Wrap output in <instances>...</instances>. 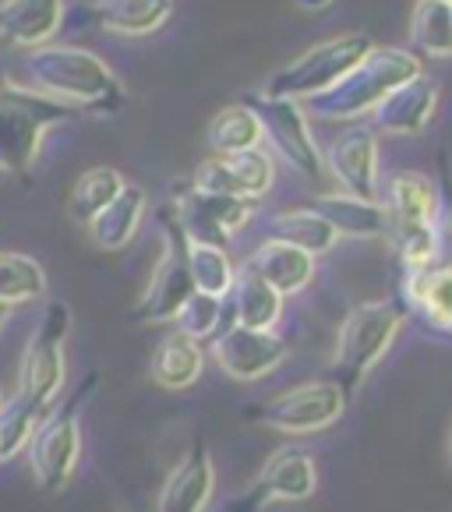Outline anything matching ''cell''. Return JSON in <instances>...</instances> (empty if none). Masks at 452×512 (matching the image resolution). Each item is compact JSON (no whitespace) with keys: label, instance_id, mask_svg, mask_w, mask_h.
Returning a JSON list of instances; mask_svg holds the SVG:
<instances>
[{"label":"cell","instance_id":"cell-1","mask_svg":"<svg viewBox=\"0 0 452 512\" xmlns=\"http://www.w3.org/2000/svg\"><path fill=\"white\" fill-rule=\"evenodd\" d=\"M29 78L39 92L71 110L113 113L124 106V85L103 64V57L82 46H39L29 53Z\"/></svg>","mask_w":452,"mask_h":512},{"label":"cell","instance_id":"cell-2","mask_svg":"<svg viewBox=\"0 0 452 512\" xmlns=\"http://www.w3.org/2000/svg\"><path fill=\"white\" fill-rule=\"evenodd\" d=\"M417 75H424L417 53L396 50V46H375L343 82L332 85L322 96L308 99V110L322 121H357L364 113H375L389 92L414 82Z\"/></svg>","mask_w":452,"mask_h":512},{"label":"cell","instance_id":"cell-3","mask_svg":"<svg viewBox=\"0 0 452 512\" xmlns=\"http://www.w3.org/2000/svg\"><path fill=\"white\" fill-rule=\"evenodd\" d=\"M71 117H75L71 106L0 75V170L18 177L29 174L46 131Z\"/></svg>","mask_w":452,"mask_h":512},{"label":"cell","instance_id":"cell-4","mask_svg":"<svg viewBox=\"0 0 452 512\" xmlns=\"http://www.w3.org/2000/svg\"><path fill=\"white\" fill-rule=\"evenodd\" d=\"M403 322H407V308H400V304L392 301L357 304L343 318V325H339L336 350H332V382L350 396L371 375V368L389 354Z\"/></svg>","mask_w":452,"mask_h":512},{"label":"cell","instance_id":"cell-5","mask_svg":"<svg viewBox=\"0 0 452 512\" xmlns=\"http://www.w3.org/2000/svg\"><path fill=\"white\" fill-rule=\"evenodd\" d=\"M371 50H375V43H371L364 32H347V36L325 39V43L304 50L297 61L283 64V68L262 85V96L308 103V99L322 96L332 85L343 82Z\"/></svg>","mask_w":452,"mask_h":512},{"label":"cell","instance_id":"cell-6","mask_svg":"<svg viewBox=\"0 0 452 512\" xmlns=\"http://www.w3.org/2000/svg\"><path fill=\"white\" fill-rule=\"evenodd\" d=\"M96 378L82 382L68 403L39 421V428L29 438V467L43 491H61L75 477V467L82 460V428H78V410L89 400Z\"/></svg>","mask_w":452,"mask_h":512},{"label":"cell","instance_id":"cell-7","mask_svg":"<svg viewBox=\"0 0 452 512\" xmlns=\"http://www.w3.org/2000/svg\"><path fill=\"white\" fill-rule=\"evenodd\" d=\"M71 329V308L68 304H50L43 318L32 329L29 343L22 354V371H18V396L53 410L64 385V339Z\"/></svg>","mask_w":452,"mask_h":512},{"label":"cell","instance_id":"cell-8","mask_svg":"<svg viewBox=\"0 0 452 512\" xmlns=\"http://www.w3.org/2000/svg\"><path fill=\"white\" fill-rule=\"evenodd\" d=\"M244 103L255 110L258 124H262V138H269V145L276 149L279 159H287L297 174L318 181L325 170L322 149L315 145V135L308 128V113L294 99H269V96H248Z\"/></svg>","mask_w":452,"mask_h":512},{"label":"cell","instance_id":"cell-9","mask_svg":"<svg viewBox=\"0 0 452 512\" xmlns=\"http://www.w3.org/2000/svg\"><path fill=\"white\" fill-rule=\"evenodd\" d=\"M343 410H347V392L339 389L332 378H325V382H304L287 392H279L269 403H262L255 414L258 421L276 431L311 435V431H322L329 424H336L343 417Z\"/></svg>","mask_w":452,"mask_h":512},{"label":"cell","instance_id":"cell-10","mask_svg":"<svg viewBox=\"0 0 452 512\" xmlns=\"http://www.w3.org/2000/svg\"><path fill=\"white\" fill-rule=\"evenodd\" d=\"M258 202L234 195H209V191H184L177 195L174 223L181 226V234L188 244H212V248H226V241L244 230L255 216Z\"/></svg>","mask_w":452,"mask_h":512},{"label":"cell","instance_id":"cell-11","mask_svg":"<svg viewBox=\"0 0 452 512\" xmlns=\"http://www.w3.org/2000/svg\"><path fill=\"white\" fill-rule=\"evenodd\" d=\"M195 294L188 272V241H184L181 226L170 219L166 226V248L159 255L156 269H152L149 287H145L142 301H138V318L142 322H170L181 315V308Z\"/></svg>","mask_w":452,"mask_h":512},{"label":"cell","instance_id":"cell-12","mask_svg":"<svg viewBox=\"0 0 452 512\" xmlns=\"http://www.w3.org/2000/svg\"><path fill=\"white\" fill-rule=\"evenodd\" d=\"M212 357L237 382H258V378L272 375L279 364L287 361V343H283L279 332L244 329V325L234 322L216 336Z\"/></svg>","mask_w":452,"mask_h":512},{"label":"cell","instance_id":"cell-13","mask_svg":"<svg viewBox=\"0 0 452 512\" xmlns=\"http://www.w3.org/2000/svg\"><path fill=\"white\" fill-rule=\"evenodd\" d=\"M329 174L339 181V188L347 195L368 198V202H382L378 198V131L368 124H350L332 138L329 152H325Z\"/></svg>","mask_w":452,"mask_h":512},{"label":"cell","instance_id":"cell-14","mask_svg":"<svg viewBox=\"0 0 452 512\" xmlns=\"http://www.w3.org/2000/svg\"><path fill=\"white\" fill-rule=\"evenodd\" d=\"M276 181V163L269 152L248 149L234 152V156H212L195 170V184L191 188L209 191V195H234V198H258L272 188Z\"/></svg>","mask_w":452,"mask_h":512},{"label":"cell","instance_id":"cell-15","mask_svg":"<svg viewBox=\"0 0 452 512\" xmlns=\"http://www.w3.org/2000/svg\"><path fill=\"white\" fill-rule=\"evenodd\" d=\"M438 96H442V89H438L435 78L417 75L414 82L400 85V89L389 92V96L378 103L375 131H382V135H396V138L421 135V131L431 124V117H435Z\"/></svg>","mask_w":452,"mask_h":512},{"label":"cell","instance_id":"cell-16","mask_svg":"<svg viewBox=\"0 0 452 512\" xmlns=\"http://www.w3.org/2000/svg\"><path fill=\"white\" fill-rule=\"evenodd\" d=\"M318 488V467L304 449H279L265 460L251 502H304Z\"/></svg>","mask_w":452,"mask_h":512},{"label":"cell","instance_id":"cell-17","mask_svg":"<svg viewBox=\"0 0 452 512\" xmlns=\"http://www.w3.org/2000/svg\"><path fill=\"white\" fill-rule=\"evenodd\" d=\"M212 491H216V467H212L209 449L198 442L170 470L163 491H159L156 512H205Z\"/></svg>","mask_w":452,"mask_h":512},{"label":"cell","instance_id":"cell-18","mask_svg":"<svg viewBox=\"0 0 452 512\" xmlns=\"http://www.w3.org/2000/svg\"><path fill=\"white\" fill-rule=\"evenodd\" d=\"M64 22V0H0V39L22 50L50 46Z\"/></svg>","mask_w":452,"mask_h":512},{"label":"cell","instance_id":"cell-19","mask_svg":"<svg viewBox=\"0 0 452 512\" xmlns=\"http://www.w3.org/2000/svg\"><path fill=\"white\" fill-rule=\"evenodd\" d=\"M403 304L414 311L428 329L452 336V262L403 276Z\"/></svg>","mask_w":452,"mask_h":512},{"label":"cell","instance_id":"cell-20","mask_svg":"<svg viewBox=\"0 0 452 512\" xmlns=\"http://www.w3.org/2000/svg\"><path fill=\"white\" fill-rule=\"evenodd\" d=\"M311 209L336 230L339 237H361V241H375V237H389V212L382 202H368V198L347 195H318Z\"/></svg>","mask_w":452,"mask_h":512},{"label":"cell","instance_id":"cell-21","mask_svg":"<svg viewBox=\"0 0 452 512\" xmlns=\"http://www.w3.org/2000/svg\"><path fill=\"white\" fill-rule=\"evenodd\" d=\"M248 265L279 297L301 294V290H308L311 279H315V258H311L308 251L294 248V244L276 241V237H269V241L248 258Z\"/></svg>","mask_w":452,"mask_h":512},{"label":"cell","instance_id":"cell-22","mask_svg":"<svg viewBox=\"0 0 452 512\" xmlns=\"http://www.w3.org/2000/svg\"><path fill=\"white\" fill-rule=\"evenodd\" d=\"M385 212H389V226H431L442 216V198L431 177L403 170L389 181L385 188Z\"/></svg>","mask_w":452,"mask_h":512},{"label":"cell","instance_id":"cell-23","mask_svg":"<svg viewBox=\"0 0 452 512\" xmlns=\"http://www.w3.org/2000/svg\"><path fill=\"white\" fill-rule=\"evenodd\" d=\"M202 368H205L202 343H195L184 332H170L166 339H159V347L152 350V361H149L152 382L170 392L191 389L202 378Z\"/></svg>","mask_w":452,"mask_h":512},{"label":"cell","instance_id":"cell-24","mask_svg":"<svg viewBox=\"0 0 452 512\" xmlns=\"http://www.w3.org/2000/svg\"><path fill=\"white\" fill-rule=\"evenodd\" d=\"M174 15V0H99L96 22L124 39H142L159 32Z\"/></svg>","mask_w":452,"mask_h":512},{"label":"cell","instance_id":"cell-25","mask_svg":"<svg viewBox=\"0 0 452 512\" xmlns=\"http://www.w3.org/2000/svg\"><path fill=\"white\" fill-rule=\"evenodd\" d=\"M145 216V191L128 184L103 212L89 223V237L99 251H121L135 241Z\"/></svg>","mask_w":452,"mask_h":512},{"label":"cell","instance_id":"cell-26","mask_svg":"<svg viewBox=\"0 0 452 512\" xmlns=\"http://www.w3.org/2000/svg\"><path fill=\"white\" fill-rule=\"evenodd\" d=\"M234 322L244 329H262V332H276L279 318H283V297L258 276L251 265H244L234 279Z\"/></svg>","mask_w":452,"mask_h":512},{"label":"cell","instance_id":"cell-27","mask_svg":"<svg viewBox=\"0 0 452 512\" xmlns=\"http://www.w3.org/2000/svg\"><path fill=\"white\" fill-rule=\"evenodd\" d=\"M272 237H276V241L294 244V248H301V251H308L311 258L332 251L339 241L336 230H332V226L325 223L311 205L308 209H287V212H279V216H272Z\"/></svg>","mask_w":452,"mask_h":512},{"label":"cell","instance_id":"cell-28","mask_svg":"<svg viewBox=\"0 0 452 512\" xmlns=\"http://www.w3.org/2000/svg\"><path fill=\"white\" fill-rule=\"evenodd\" d=\"M262 142V124L248 103L223 106L209 121V145L216 156H234V152L258 149Z\"/></svg>","mask_w":452,"mask_h":512},{"label":"cell","instance_id":"cell-29","mask_svg":"<svg viewBox=\"0 0 452 512\" xmlns=\"http://www.w3.org/2000/svg\"><path fill=\"white\" fill-rule=\"evenodd\" d=\"M124 188H128V181H124L113 166H92V170H85V174L75 181V188H71V195H68L71 219H78V223L89 226L92 219H96L99 212L113 202V198L121 195Z\"/></svg>","mask_w":452,"mask_h":512},{"label":"cell","instance_id":"cell-30","mask_svg":"<svg viewBox=\"0 0 452 512\" xmlns=\"http://www.w3.org/2000/svg\"><path fill=\"white\" fill-rule=\"evenodd\" d=\"M46 294V272L36 258L0 251V308L39 301Z\"/></svg>","mask_w":452,"mask_h":512},{"label":"cell","instance_id":"cell-31","mask_svg":"<svg viewBox=\"0 0 452 512\" xmlns=\"http://www.w3.org/2000/svg\"><path fill=\"white\" fill-rule=\"evenodd\" d=\"M46 414H50V410L25 400L18 392H11L8 400H0V460L8 463L11 456L29 449L32 431L39 428V421H43Z\"/></svg>","mask_w":452,"mask_h":512},{"label":"cell","instance_id":"cell-32","mask_svg":"<svg viewBox=\"0 0 452 512\" xmlns=\"http://www.w3.org/2000/svg\"><path fill=\"white\" fill-rule=\"evenodd\" d=\"M410 39L428 57H452V8L442 0H417Z\"/></svg>","mask_w":452,"mask_h":512},{"label":"cell","instance_id":"cell-33","mask_svg":"<svg viewBox=\"0 0 452 512\" xmlns=\"http://www.w3.org/2000/svg\"><path fill=\"white\" fill-rule=\"evenodd\" d=\"M188 272L198 294L209 297H226L237 279V269L226 248H212V244H188Z\"/></svg>","mask_w":452,"mask_h":512},{"label":"cell","instance_id":"cell-34","mask_svg":"<svg viewBox=\"0 0 452 512\" xmlns=\"http://www.w3.org/2000/svg\"><path fill=\"white\" fill-rule=\"evenodd\" d=\"M219 318H223V297H209L195 290L174 322H177V332H184V336H191L195 343H202L205 336H216Z\"/></svg>","mask_w":452,"mask_h":512},{"label":"cell","instance_id":"cell-35","mask_svg":"<svg viewBox=\"0 0 452 512\" xmlns=\"http://www.w3.org/2000/svg\"><path fill=\"white\" fill-rule=\"evenodd\" d=\"M294 4L301 11H325V8H332V0H294Z\"/></svg>","mask_w":452,"mask_h":512},{"label":"cell","instance_id":"cell-36","mask_svg":"<svg viewBox=\"0 0 452 512\" xmlns=\"http://www.w3.org/2000/svg\"><path fill=\"white\" fill-rule=\"evenodd\" d=\"M8 311L11 308H0V329H4V322H8Z\"/></svg>","mask_w":452,"mask_h":512},{"label":"cell","instance_id":"cell-37","mask_svg":"<svg viewBox=\"0 0 452 512\" xmlns=\"http://www.w3.org/2000/svg\"><path fill=\"white\" fill-rule=\"evenodd\" d=\"M449 467H452V435H449Z\"/></svg>","mask_w":452,"mask_h":512},{"label":"cell","instance_id":"cell-38","mask_svg":"<svg viewBox=\"0 0 452 512\" xmlns=\"http://www.w3.org/2000/svg\"><path fill=\"white\" fill-rule=\"evenodd\" d=\"M442 4H449V8H452V0H442Z\"/></svg>","mask_w":452,"mask_h":512},{"label":"cell","instance_id":"cell-39","mask_svg":"<svg viewBox=\"0 0 452 512\" xmlns=\"http://www.w3.org/2000/svg\"><path fill=\"white\" fill-rule=\"evenodd\" d=\"M0 463H4V460H0Z\"/></svg>","mask_w":452,"mask_h":512}]
</instances>
